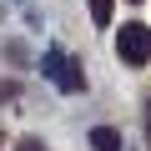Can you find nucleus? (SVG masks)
Wrapping results in <instances>:
<instances>
[{
	"label": "nucleus",
	"instance_id": "obj_1",
	"mask_svg": "<svg viewBox=\"0 0 151 151\" xmlns=\"http://www.w3.org/2000/svg\"><path fill=\"white\" fill-rule=\"evenodd\" d=\"M116 50H121L126 65H146V60H151V30H146V25H121Z\"/></svg>",
	"mask_w": 151,
	"mask_h": 151
},
{
	"label": "nucleus",
	"instance_id": "obj_2",
	"mask_svg": "<svg viewBox=\"0 0 151 151\" xmlns=\"http://www.w3.org/2000/svg\"><path fill=\"white\" fill-rule=\"evenodd\" d=\"M50 65L60 70V91H81V86H86V70L76 65V60H60V55H50Z\"/></svg>",
	"mask_w": 151,
	"mask_h": 151
},
{
	"label": "nucleus",
	"instance_id": "obj_3",
	"mask_svg": "<svg viewBox=\"0 0 151 151\" xmlns=\"http://www.w3.org/2000/svg\"><path fill=\"white\" fill-rule=\"evenodd\" d=\"M91 146H96V151H121V131L96 126V131H91Z\"/></svg>",
	"mask_w": 151,
	"mask_h": 151
},
{
	"label": "nucleus",
	"instance_id": "obj_4",
	"mask_svg": "<svg viewBox=\"0 0 151 151\" xmlns=\"http://www.w3.org/2000/svg\"><path fill=\"white\" fill-rule=\"evenodd\" d=\"M111 10H116V0H91V20L96 25H111Z\"/></svg>",
	"mask_w": 151,
	"mask_h": 151
},
{
	"label": "nucleus",
	"instance_id": "obj_5",
	"mask_svg": "<svg viewBox=\"0 0 151 151\" xmlns=\"http://www.w3.org/2000/svg\"><path fill=\"white\" fill-rule=\"evenodd\" d=\"M20 151H45V146H40L35 136H25V141H20Z\"/></svg>",
	"mask_w": 151,
	"mask_h": 151
},
{
	"label": "nucleus",
	"instance_id": "obj_6",
	"mask_svg": "<svg viewBox=\"0 0 151 151\" xmlns=\"http://www.w3.org/2000/svg\"><path fill=\"white\" fill-rule=\"evenodd\" d=\"M146 111H151V101H146ZM146 126H151V121H146Z\"/></svg>",
	"mask_w": 151,
	"mask_h": 151
}]
</instances>
